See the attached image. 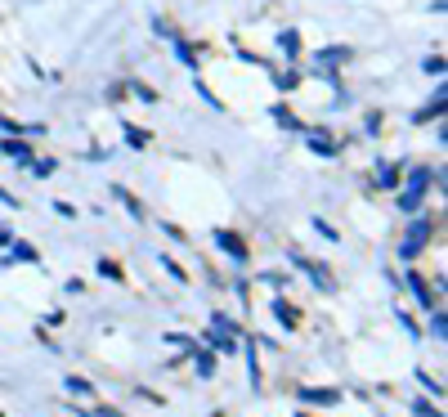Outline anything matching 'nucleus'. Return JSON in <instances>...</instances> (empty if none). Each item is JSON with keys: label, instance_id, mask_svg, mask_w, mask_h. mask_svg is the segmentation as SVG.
<instances>
[{"label": "nucleus", "instance_id": "nucleus-1", "mask_svg": "<svg viewBox=\"0 0 448 417\" xmlns=\"http://www.w3.org/2000/svg\"><path fill=\"white\" fill-rule=\"evenodd\" d=\"M426 238H431V220H426V215H417L413 229H408V238H404V247H399V256H404V260H413V256L426 247Z\"/></svg>", "mask_w": 448, "mask_h": 417}, {"label": "nucleus", "instance_id": "nucleus-2", "mask_svg": "<svg viewBox=\"0 0 448 417\" xmlns=\"http://www.w3.org/2000/svg\"><path fill=\"white\" fill-rule=\"evenodd\" d=\"M426 188H431V170H413V179H408V193L399 197V206H404V211H417V202H422Z\"/></svg>", "mask_w": 448, "mask_h": 417}, {"label": "nucleus", "instance_id": "nucleus-3", "mask_svg": "<svg viewBox=\"0 0 448 417\" xmlns=\"http://www.w3.org/2000/svg\"><path fill=\"white\" fill-rule=\"evenodd\" d=\"M215 242H220V247L233 256V260H247V242L238 238V233H224V229H220V233H215Z\"/></svg>", "mask_w": 448, "mask_h": 417}, {"label": "nucleus", "instance_id": "nucleus-4", "mask_svg": "<svg viewBox=\"0 0 448 417\" xmlns=\"http://www.w3.org/2000/svg\"><path fill=\"white\" fill-rule=\"evenodd\" d=\"M408 287L417 292V301H422V305H435V292L426 287V278H417V274H408Z\"/></svg>", "mask_w": 448, "mask_h": 417}, {"label": "nucleus", "instance_id": "nucleus-5", "mask_svg": "<svg viewBox=\"0 0 448 417\" xmlns=\"http://www.w3.org/2000/svg\"><path fill=\"white\" fill-rule=\"evenodd\" d=\"M301 400H305V404H337L341 395H337V391H301Z\"/></svg>", "mask_w": 448, "mask_h": 417}, {"label": "nucleus", "instance_id": "nucleus-6", "mask_svg": "<svg viewBox=\"0 0 448 417\" xmlns=\"http://www.w3.org/2000/svg\"><path fill=\"white\" fill-rule=\"evenodd\" d=\"M274 314L283 319V328H296V310H292L287 301H274Z\"/></svg>", "mask_w": 448, "mask_h": 417}, {"label": "nucleus", "instance_id": "nucleus-7", "mask_svg": "<svg viewBox=\"0 0 448 417\" xmlns=\"http://www.w3.org/2000/svg\"><path fill=\"white\" fill-rule=\"evenodd\" d=\"M278 45H283L287 54H301V36H296V32H283V36H278Z\"/></svg>", "mask_w": 448, "mask_h": 417}, {"label": "nucleus", "instance_id": "nucleus-8", "mask_svg": "<svg viewBox=\"0 0 448 417\" xmlns=\"http://www.w3.org/2000/svg\"><path fill=\"white\" fill-rule=\"evenodd\" d=\"M126 139H130L135 148H144V144H148V130H139V126H126Z\"/></svg>", "mask_w": 448, "mask_h": 417}, {"label": "nucleus", "instance_id": "nucleus-9", "mask_svg": "<svg viewBox=\"0 0 448 417\" xmlns=\"http://www.w3.org/2000/svg\"><path fill=\"white\" fill-rule=\"evenodd\" d=\"M314 153H337V144L328 135H314Z\"/></svg>", "mask_w": 448, "mask_h": 417}, {"label": "nucleus", "instance_id": "nucleus-10", "mask_svg": "<svg viewBox=\"0 0 448 417\" xmlns=\"http://www.w3.org/2000/svg\"><path fill=\"white\" fill-rule=\"evenodd\" d=\"M197 373L211 377V373H215V355H202V359H197Z\"/></svg>", "mask_w": 448, "mask_h": 417}, {"label": "nucleus", "instance_id": "nucleus-11", "mask_svg": "<svg viewBox=\"0 0 448 417\" xmlns=\"http://www.w3.org/2000/svg\"><path fill=\"white\" fill-rule=\"evenodd\" d=\"M68 391H76V395H90V382H81V377H68Z\"/></svg>", "mask_w": 448, "mask_h": 417}, {"label": "nucleus", "instance_id": "nucleus-12", "mask_svg": "<svg viewBox=\"0 0 448 417\" xmlns=\"http://www.w3.org/2000/svg\"><path fill=\"white\" fill-rule=\"evenodd\" d=\"M9 157H18V162H27V144H5Z\"/></svg>", "mask_w": 448, "mask_h": 417}]
</instances>
